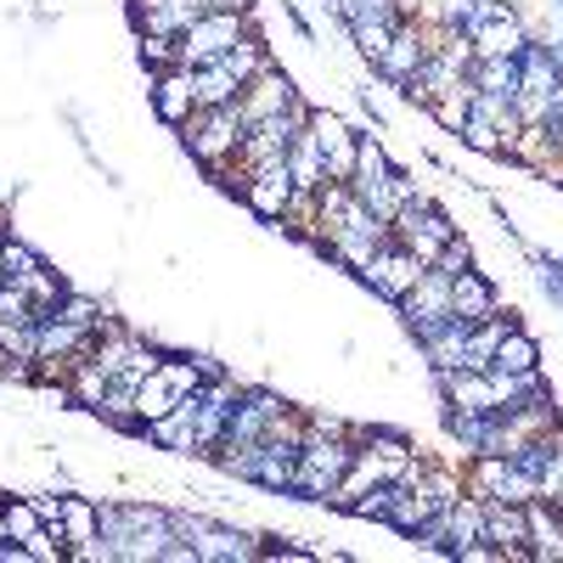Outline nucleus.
<instances>
[{"mask_svg":"<svg viewBox=\"0 0 563 563\" xmlns=\"http://www.w3.org/2000/svg\"><path fill=\"white\" fill-rule=\"evenodd\" d=\"M175 135L186 141V153H192L214 175V169H225L231 158H238L243 135H249V119L238 113V102H225V108H192V119H186Z\"/></svg>","mask_w":563,"mask_h":563,"instance_id":"1","label":"nucleus"},{"mask_svg":"<svg viewBox=\"0 0 563 563\" xmlns=\"http://www.w3.org/2000/svg\"><path fill=\"white\" fill-rule=\"evenodd\" d=\"M456 141H462V147H474V153H485V158H507V135L496 124H485V119H467Z\"/></svg>","mask_w":563,"mask_h":563,"instance_id":"28","label":"nucleus"},{"mask_svg":"<svg viewBox=\"0 0 563 563\" xmlns=\"http://www.w3.org/2000/svg\"><path fill=\"white\" fill-rule=\"evenodd\" d=\"M249 34H254V12H203L175 40L180 68H209V63H220L231 52V45H243Z\"/></svg>","mask_w":563,"mask_h":563,"instance_id":"3","label":"nucleus"},{"mask_svg":"<svg viewBox=\"0 0 563 563\" xmlns=\"http://www.w3.org/2000/svg\"><path fill=\"white\" fill-rule=\"evenodd\" d=\"M530 507V501H525ZM519 501H485V541H496L501 563H530V512Z\"/></svg>","mask_w":563,"mask_h":563,"instance_id":"7","label":"nucleus"},{"mask_svg":"<svg viewBox=\"0 0 563 563\" xmlns=\"http://www.w3.org/2000/svg\"><path fill=\"white\" fill-rule=\"evenodd\" d=\"M299 102V90H294V79L282 74L276 63L265 68V74H254L243 90H238V113L249 119V124H260V119H276V113H288Z\"/></svg>","mask_w":563,"mask_h":563,"instance_id":"8","label":"nucleus"},{"mask_svg":"<svg viewBox=\"0 0 563 563\" xmlns=\"http://www.w3.org/2000/svg\"><path fill=\"white\" fill-rule=\"evenodd\" d=\"M422 271H429V265H422V260H417V254H411L406 243H395V238H389V243H384L378 254L366 260L361 282H366V288L378 294L384 305H400V299H406V294L417 288V276H422Z\"/></svg>","mask_w":563,"mask_h":563,"instance_id":"4","label":"nucleus"},{"mask_svg":"<svg viewBox=\"0 0 563 563\" xmlns=\"http://www.w3.org/2000/svg\"><path fill=\"white\" fill-rule=\"evenodd\" d=\"M490 372H541V344H536V333H530L525 321H519V327H507V339L496 344Z\"/></svg>","mask_w":563,"mask_h":563,"instance_id":"17","label":"nucleus"},{"mask_svg":"<svg viewBox=\"0 0 563 563\" xmlns=\"http://www.w3.org/2000/svg\"><path fill=\"white\" fill-rule=\"evenodd\" d=\"M417 350H422V361H429L434 372L462 366V361H467V321H462V316H451V321L429 327V333L417 339Z\"/></svg>","mask_w":563,"mask_h":563,"instance_id":"13","label":"nucleus"},{"mask_svg":"<svg viewBox=\"0 0 563 563\" xmlns=\"http://www.w3.org/2000/svg\"><path fill=\"white\" fill-rule=\"evenodd\" d=\"M395 12H400V18H417V12H422V0H395Z\"/></svg>","mask_w":563,"mask_h":563,"instance_id":"33","label":"nucleus"},{"mask_svg":"<svg viewBox=\"0 0 563 563\" xmlns=\"http://www.w3.org/2000/svg\"><path fill=\"white\" fill-rule=\"evenodd\" d=\"M288 175H294V192H321V186H327V158L316 147L310 124L294 135V147H288Z\"/></svg>","mask_w":563,"mask_h":563,"instance_id":"15","label":"nucleus"},{"mask_svg":"<svg viewBox=\"0 0 563 563\" xmlns=\"http://www.w3.org/2000/svg\"><path fill=\"white\" fill-rule=\"evenodd\" d=\"M395 175V158L384 153V141L378 135H361L355 141V180L350 186H378V180H389Z\"/></svg>","mask_w":563,"mask_h":563,"instance_id":"22","label":"nucleus"},{"mask_svg":"<svg viewBox=\"0 0 563 563\" xmlns=\"http://www.w3.org/2000/svg\"><path fill=\"white\" fill-rule=\"evenodd\" d=\"M467 102H474V97H467V90H451V97H440V102H429V108H422V113H429L445 135H462V124H467Z\"/></svg>","mask_w":563,"mask_h":563,"instance_id":"29","label":"nucleus"},{"mask_svg":"<svg viewBox=\"0 0 563 563\" xmlns=\"http://www.w3.org/2000/svg\"><path fill=\"white\" fill-rule=\"evenodd\" d=\"M507 158H512V164H525V169H541V175H547L563 153H558V141H552V130H547V124H525L519 135H512Z\"/></svg>","mask_w":563,"mask_h":563,"instance_id":"16","label":"nucleus"},{"mask_svg":"<svg viewBox=\"0 0 563 563\" xmlns=\"http://www.w3.org/2000/svg\"><path fill=\"white\" fill-rule=\"evenodd\" d=\"M496 310H501V288H496L485 271L467 265V271L451 276V316H462L467 327H474V321H490Z\"/></svg>","mask_w":563,"mask_h":563,"instance_id":"9","label":"nucleus"},{"mask_svg":"<svg viewBox=\"0 0 563 563\" xmlns=\"http://www.w3.org/2000/svg\"><path fill=\"white\" fill-rule=\"evenodd\" d=\"M400 23H406V18H400ZM400 23H350L355 52H361L366 63H378V57H384V45H389V34H395Z\"/></svg>","mask_w":563,"mask_h":563,"instance_id":"30","label":"nucleus"},{"mask_svg":"<svg viewBox=\"0 0 563 563\" xmlns=\"http://www.w3.org/2000/svg\"><path fill=\"white\" fill-rule=\"evenodd\" d=\"M0 238H7V231H0ZM0 276H7V271H0Z\"/></svg>","mask_w":563,"mask_h":563,"instance_id":"35","label":"nucleus"},{"mask_svg":"<svg viewBox=\"0 0 563 563\" xmlns=\"http://www.w3.org/2000/svg\"><path fill=\"white\" fill-rule=\"evenodd\" d=\"M169 411H175V389L164 384V372H147V378L135 384V417H141V429L158 422V417H169Z\"/></svg>","mask_w":563,"mask_h":563,"instance_id":"24","label":"nucleus"},{"mask_svg":"<svg viewBox=\"0 0 563 563\" xmlns=\"http://www.w3.org/2000/svg\"><path fill=\"white\" fill-rule=\"evenodd\" d=\"M350 456H355V440H344V434H321L316 422H310V434H305V445H299V467H294V496H305V501H327V496L339 490Z\"/></svg>","mask_w":563,"mask_h":563,"instance_id":"2","label":"nucleus"},{"mask_svg":"<svg viewBox=\"0 0 563 563\" xmlns=\"http://www.w3.org/2000/svg\"><path fill=\"white\" fill-rule=\"evenodd\" d=\"M467 265H474V243H467L462 238V231H456V238L440 249V260H434V271H445V276H456V271H467Z\"/></svg>","mask_w":563,"mask_h":563,"instance_id":"32","label":"nucleus"},{"mask_svg":"<svg viewBox=\"0 0 563 563\" xmlns=\"http://www.w3.org/2000/svg\"><path fill=\"white\" fill-rule=\"evenodd\" d=\"M467 79H474V90H490V97H519V57H474V68H467Z\"/></svg>","mask_w":563,"mask_h":563,"instance_id":"19","label":"nucleus"},{"mask_svg":"<svg viewBox=\"0 0 563 563\" xmlns=\"http://www.w3.org/2000/svg\"><path fill=\"white\" fill-rule=\"evenodd\" d=\"M147 97H153V113H158L169 130H180L186 119H192V108H198L192 68H169V74H153V79H147Z\"/></svg>","mask_w":563,"mask_h":563,"instance_id":"10","label":"nucleus"},{"mask_svg":"<svg viewBox=\"0 0 563 563\" xmlns=\"http://www.w3.org/2000/svg\"><path fill=\"white\" fill-rule=\"evenodd\" d=\"M57 316L63 321H74V327H85V333H97V327L108 321V310H102V299H90V294H63V305H57Z\"/></svg>","mask_w":563,"mask_h":563,"instance_id":"27","label":"nucleus"},{"mask_svg":"<svg viewBox=\"0 0 563 563\" xmlns=\"http://www.w3.org/2000/svg\"><path fill=\"white\" fill-rule=\"evenodd\" d=\"M530 563H563V519L552 501H530Z\"/></svg>","mask_w":563,"mask_h":563,"instance_id":"14","label":"nucleus"},{"mask_svg":"<svg viewBox=\"0 0 563 563\" xmlns=\"http://www.w3.org/2000/svg\"><path fill=\"white\" fill-rule=\"evenodd\" d=\"M271 63H276V57H271V45H265L260 34H249L243 45H231V52L220 57V68H225L231 79H238V85H249V79H254V74H265Z\"/></svg>","mask_w":563,"mask_h":563,"instance_id":"21","label":"nucleus"},{"mask_svg":"<svg viewBox=\"0 0 563 563\" xmlns=\"http://www.w3.org/2000/svg\"><path fill=\"white\" fill-rule=\"evenodd\" d=\"M0 541H12V536H7V496H0Z\"/></svg>","mask_w":563,"mask_h":563,"instance_id":"34","label":"nucleus"},{"mask_svg":"<svg viewBox=\"0 0 563 563\" xmlns=\"http://www.w3.org/2000/svg\"><path fill=\"white\" fill-rule=\"evenodd\" d=\"M63 541L68 547H79V541H90V536H102V501L97 496H63Z\"/></svg>","mask_w":563,"mask_h":563,"instance_id":"18","label":"nucleus"},{"mask_svg":"<svg viewBox=\"0 0 563 563\" xmlns=\"http://www.w3.org/2000/svg\"><path fill=\"white\" fill-rule=\"evenodd\" d=\"M422 63H429V57H422V34H417V23L406 18V23H400V29L389 34L384 57L372 63V74H378L384 85H395V90H400V85H406V79H411V74L422 68Z\"/></svg>","mask_w":563,"mask_h":563,"instance_id":"12","label":"nucleus"},{"mask_svg":"<svg viewBox=\"0 0 563 563\" xmlns=\"http://www.w3.org/2000/svg\"><path fill=\"white\" fill-rule=\"evenodd\" d=\"M18 288L29 294V305H34V310H40V321H45V316H52V310L63 305V294H68V282H63V276H57L52 265H40V271H29V276L18 282Z\"/></svg>","mask_w":563,"mask_h":563,"instance_id":"23","label":"nucleus"},{"mask_svg":"<svg viewBox=\"0 0 563 563\" xmlns=\"http://www.w3.org/2000/svg\"><path fill=\"white\" fill-rule=\"evenodd\" d=\"M108 384H113L108 372H102L97 361H90V355H79V361H74V372H68V400H74V406H85V411H97V406H102V395H108Z\"/></svg>","mask_w":563,"mask_h":563,"instance_id":"20","label":"nucleus"},{"mask_svg":"<svg viewBox=\"0 0 563 563\" xmlns=\"http://www.w3.org/2000/svg\"><path fill=\"white\" fill-rule=\"evenodd\" d=\"M45 260H40V249H29L23 238H12V231H7V238H0V271H7V282H23L29 271H40Z\"/></svg>","mask_w":563,"mask_h":563,"instance_id":"26","label":"nucleus"},{"mask_svg":"<svg viewBox=\"0 0 563 563\" xmlns=\"http://www.w3.org/2000/svg\"><path fill=\"white\" fill-rule=\"evenodd\" d=\"M198 563H254V558H265V547H260V530H231V525H209L198 541Z\"/></svg>","mask_w":563,"mask_h":563,"instance_id":"11","label":"nucleus"},{"mask_svg":"<svg viewBox=\"0 0 563 563\" xmlns=\"http://www.w3.org/2000/svg\"><path fill=\"white\" fill-rule=\"evenodd\" d=\"M238 198H243V209H249L254 220L276 225L282 214H288V203H294V175H288V158L254 169V175L243 180V192H238Z\"/></svg>","mask_w":563,"mask_h":563,"instance_id":"6","label":"nucleus"},{"mask_svg":"<svg viewBox=\"0 0 563 563\" xmlns=\"http://www.w3.org/2000/svg\"><path fill=\"white\" fill-rule=\"evenodd\" d=\"M34 530H40L34 501H29V496H7V536H12V541H29Z\"/></svg>","mask_w":563,"mask_h":563,"instance_id":"31","label":"nucleus"},{"mask_svg":"<svg viewBox=\"0 0 563 563\" xmlns=\"http://www.w3.org/2000/svg\"><path fill=\"white\" fill-rule=\"evenodd\" d=\"M400 316H406V327H411V333L422 339V333H429V327H440V321H451V276L445 271H422L417 276V288L395 305Z\"/></svg>","mask_w":563,"mask_h":563,"instance_id":"5","label":"nucleus"},{"mask_svg":"<svg viewBox=\"0 0 563 563\" xmlns=\"http://www.w3.org/2000/svg\"><path fill=\"white\" fill-rule=\"evenodd\" d=\"M192 90H198V108H225V102H238V79H231L220 63H209V68H192Z\"/></svg>","mask_w":563,"mask_h":563,"instance_id":"25","label":"nucleus"}]
</instances>
